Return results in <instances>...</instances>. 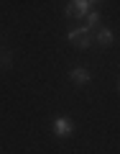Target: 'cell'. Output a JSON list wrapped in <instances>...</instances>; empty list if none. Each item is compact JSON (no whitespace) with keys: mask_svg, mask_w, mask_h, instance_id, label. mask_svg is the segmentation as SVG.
<instances>
[{"mask_svg":"<svg viewBox=\"0 0 120 154\" xmlns=\"http://www.w3.org/2000/svg\"><path fill=\"white\" fill-rule=\"evenodd\" d=\"M0 64L3 69H10V54L5 51V46H0Z\"/></svg>","mask_w":120,"mask_h":154,"instance_id":"cell-6","label":"cell"},{"mask_svg":"<svg viewBox=\"0 0 120 154\" xmlns=\"http://www.w3.org/2000/svg\"><path fill=\"white\" fill-rule=\"evenodd\" d=\"M118 90H120V82H118Z\"/></svg>","mask_w":120,"mask_h":154,"instance_id":"cell-8","label":"cell"},{"mask_svg":"<svg viewBox=\"0 0 120 154\" xmlns=\"http://www.w3.org/2000/svg\"><path fill=\"white\" fill-rule=\"evenodd\" d=\"M97 23H100V13H97V11H89V16H87V28L92 31Z\"/></svg>","mask_w":120,"mask_h":154,"instance_id":"cell-7","label":"cell"},{"mask_svg":"<svg viewBox=\"0 0 120 154\" xmlns=\"http://www.w3.org/2000/svg\"><path fill=\"white\" fill-rule=\"evenodd\" d=\"M97 41H100L102 46H113L115 36H113V31H110V28H100V33H97Z\"/></svg>","mask_w":120,"mask_h":154,"instance_id":"cell-5","label":"cell"},{"mask_svg":"<svg viewBox=\"0 0 120 154\" xmlns=\"http://www.w3.org/2000/svg\"><path fill=\"white\" fill-rule=\"evenodd\" d=\"M51 128H54V134L59 139H66L74 134V123L69 121V118H64V116H59V118H54V123H51Z\"/></svg>","mask_w":120,"mask_h":154,"instance_id":"cell-3","label":"cell"},{"mask_svg":"<svg viewBox=\"0 0 120 154\" xmlns=\"http://www.w3.org/2000/svg\"><path fill=\"white\" fill-rule=\"evenodd\" d=\"M69 41L74 46H79V49H89V46H92V31H89L87 26L72 28V31H69Z\"/></svg>","mask_w":120,"mask_h":154,"instance_id":"cell-1","label":"cell"},{"mask_svg":"<svg viewBox=\"0 0 120 154\" xmlns=\"http://www.w3.org/2000/svg\"><path fill=\"white\" fill-rule=\"evenodd\" d=\"M69 77H72V82H77V85H87L89 80H92V75H89L84 67H74V69L69 72Z\"/></svg>","mask_w":120,"mask_h":154,"instance_id":"cell-4","label":"cell"},{"mask_svg":"<svg viewBox=\"0 0 120 154\" xmlns=\"http://www.w3.org/2000/svg\"><path fill=\"white\" fill-rule=\"evenodd\" d=\"M92 0H72L69 5H66V16L69 18H82V16H89L92 11Z\"/></svg>","mask_w":120,"mask_h":154,"instance_id":"cell-2","label":"cell"}]
</instances>
